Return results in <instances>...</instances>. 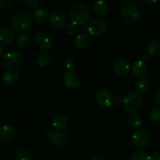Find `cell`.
<instances>
[{
	"label": "cell",
	"mask_w": 160,
	"mask_h": 160,
	"mask_svg": "<svg viewBox=\"0 0 160 160\" xmlns=\"http://www.w3.org/2000/svg\"><path fill=\"white\" fill-rule=\"evenodd\" d=\"M148 118L153 123L160 122V108H153L148 113Z\"/></svg>",
	"instance_id": "cell-27"
},
{
	"label": "cell",
	"mask_w": 160,
	"mask_h": 160,
	"mask_svg": "<svg viewBox=\"0 0 160 160\" xmlns=\"http://www.w3.org/2000/svg\"><path fill=\"white\" fill-rule=\"evenodd\" d=\"M123 108L130 113L135 114L142 106V98L137 92H131L123 98Z\"/></svg>",
	"instance_id": "cell-4"
},
{
	"label": "cell",
	"mask_w": 160,
	"mask_h": 160,
	"mask_svg": "<svg viewBox=\"0 0 160 160\" xmlns=\"http://www.w3.org/2000/svg\"><path fill=\"white\" fill-rule=\"evenodd\" d=\"M30 42H31V36L28 34H23L18 37L17 45L20 48H24L30 45Z\"/></svg>",
	"instance_id": "cell-24"
},
{
	"label": "cell",
	"mask_w": 160,
	"mask_h": 160,
	"mask_svg": "<svg viewBox=\"0 0 160 160\" xmlns=\"http://www.w3.org/2000/svg\"><path fill=\"white\" fill-rule=\"evenodd\" d=\"M95 100L100 106L108 108L113 102V98L110 92L106 89H99L95 93Z\"/></svg>",
	"instance_id": "cell-9"
},
{
	"label": "cell",
	"mask_w": 160,
	"mask_h": 160,
	"mask_svg": "<svg viewBox=\"0 0 160 160\" xmlns=\"http://www.w3.org/2000/svg\"><path fill=\"white\" fill-rule=\"evenodd\" d=\"M15 134V129L12 126L5 125V126L0 128V142H9L13 139Z\"/></svg>",
	"instance_id": "cell-17"
},
{
	"label": "cell",
	"mask_w": 160,
	"mask_h": 160,
	"mask_svg": "<svg viewBox=\"0 0 160 160\" xmlns=\"http://www.w3.org/2000/svg\"><path fill=\"white\" fill-rule=\"evenodd\" d=\"M90 43V38L86 34H81L77 36L74 40V45L78 49H84Z\"/></svg>",
	"instance_id": "cell-21"
},
{
	"label": "cell",
	"mask_w": 160,
	"mask_h": 160,
	"mask_svg": "<svg viewBox=\"0 0 160 160\" xmlns=\"http://www.w3.org/2000/svg\"><path fill=\"white\" fill-rule=\"evenodd\" d=\"M49 13L45 7H38L33 14V20L38 25H43L48 20Z\"/></svg>",
	"instance_id": "cell-14"
},
{
	"label": "cell",
	"mask_w": 160,
	"mask_h": 160,
	"mask_svg": "<svg viewBox=\"0 0 160 160\" xmlns=\"http://www.w3.org/2000/svg\"><path fill=\"white\" fill-rule=\"evenodd\" d=\"M68 119L64 115H58L53 119L52 126L56 131H61L67 128L68 125Z\"/></svg>",
	"instance_id": "cell-20"
},
{
	"label": "cell",
	"mask_w": 160,
	"mask_h": 160,
	"mask_svg": "<svg viewBox=\"0 0 160 160\" xmlns=\"http://www.w3.org/2000/svg\"><path fill=\"white\" fill-rule=\"evenodd\" d=\"M36 61L39 67H45L49 64L50 61H51V56L48 52L42 51L37 55Z\"/></svg>",
	"instance_id": "cell-22"
},
{
	"label": "cell",
	"mask_w": 160,
	"mask_h": 160,
	"mask_svg": "<svg viewBox=\"0 0 160 160\" xmlns=\"http://www.w3.org/2000/svg\"><path fill=\"white\" fill-rule=\"evenodd\" d=\"M148 160H160V155L158 153H152L148 156Z\"/></svg>",
	"instance_id": "cell-35"
},
{
	"label": "cell",
	"mask_w": 160,
	"mask_h": 160,
	"mask_svg": "<svg viewBox=\"0 0 160 160\" xmlns=\"http://www.w3.org/2000/svg\"><path fill=\"white\" fill-rule=\"evenodd\" d=\"M64 67L68 72H72L75 68V62L73 59H67L64 62Z\"/></svg>",
	"instance_id": "cell-32"
},
{
	"label": "cell",
	"mask_w": 160,
	"mask_h": 160,
	"mask_svg": "<svg viewBox=\"0 0 160 160\" xmlns=\"http://www.w3.org/2000/svg\"><path fill=\"white\" fill-rule=\"evenodd\" d=\"M69 17L74 24H85L91 17V11L87 5L84 3H76L70 8Z\"/></svg>",
	"instance_id": "cell-1"
},
{
	"label": "cell",
	"mask_w": 160,
	"mask_h": 160,
	"mask_svg": "<svg viewBox=\"0 0 160 160\" xmlns=\"http://www.w3.org/2000/svg\"><path fill=\"white\" fill-rule=\"evenodd\" d=\"M2 53H3V49H2V45H0V57H1V56H2Z\"/></svg>",
	"instance_id": "cell-39"
},
{
	"label": "cell",
	"mask_w": 160,
	"mask_h": 160,
	"mask_svg": "<svg viewBox=\"0 0 160 160\" xmlns=\"http://www.w3.org/2000/svg\"><path fill=\"white\" fill-rule=\"evenodd\" d=\"M156 1H145V0H144L143 2L144 3H146V4H152V3H154Z\"/></svg>",
	"instance_id": "cell-38"
},
{
	"label": "cell",
	"mask_w": 160,
	"mask_h": 160,
	"mask_svg": "<svg viewBox=\"0 0 160 160\" xmlns=\"http://www.w3.org/2000/svg\"><path fill=\"white\" fill-rule=\"evenodd\" d=\"M91 160H106V159H105L103 157H102V156H95V157L92 158Z\"/></svg>",
	"instance_id": "cell-36"
},
{
	"label": "cell",
	"mask_w": 160,
	"mask_h": 160,
	"mask_svg": "<svg viewBox=\"0 0 160 160\" xmlns=\"http://www.w3.org/2000/svg\"><path fill=\"white\" fill-rule=\"evenodd\" d=\"M129 124L134 129H138L142 124V119L138 114H133L129 118Z\"/></svg>",
	"instance_id": "cell-26"
},
{
	"label": "cell",
	"mask_w": 160,
	"mask_h": 160,
	"mask_svg": "<svg viewBox=\"0 0 160 160\" xmlns=\"http://www.w3.org/2000/svg\"><path fill=\"white\" fill-rule=\"evenodd\" d=\"M15 160H32V157L29 152L21 149L15 154Z\"/></svg>",
	"instance_id": "cell-28"
},
{
	"label": "cell",
	"mask_w": 160,
	"mask_h": 160,
	"mask_svg": "<svg viewBox=\"0 0 160 160\" xmlns=\"http://www.w3.org/2000/svg\"><path fill=\"white\" fill-rule=\"evenodd\" d=\"M147 58H148V57H147V56L145 54L142 55V62H145V61L147 59Z\"/></svg>",
	"instance_id": "cell-37"
},
{
	"label": "cell",
	"mask_w": 160,
	"mask_h": 160,
	"mask_svg": "<svg viewBox=\"0 0 160 160\" xmlns=\"http://www.w3.org/2000/svg\"><path fill=\"white\" fill-rule=\"evenodd\" d=\"M155 101H156V104L160 106V88L158 89L155 94Z\"/></svg>",
	"instance_id": "cell-34"
},
{
	"label": "cell",
	"mask_w": 160,
	"mask_h": 160,
	"mask_svg": "<svg viewBox=\"0 0 160 160\" xmlns=\"http://www.w3.org/2000/svg\"><path fill=\"white\" fill-rule=\"evenodd\" d=\"M132 141L134 146L137 148H144L149 144L151 134L146 129H139L133 135Z\"/></svg>",
	"instance_id": "cell-6"
},
{
	"label": "cell",
	"mask_w": 160,
	"mask_h": 160,
	"mask_svg": "<svg viewBox=\"0 0 160 160\" xmlns=\"http://www.w3.org/2000/svg\"><path fill=\"white\" fill-rule=\"evenodd\" d=\"M23 55L17 51L9 52L2 58V62L7 68L13 69L18 67L23 62Z\"/></svg>",
	"instance_id": "cell-5"
},
{
	"label": "cell",
	"mask_w": 160,
	"mask_h": 160,
	"mask_svg": "<svg viewBox=\"0 0 160 160\" xmlns=\"http://www.w3.org/2000/svg\"><path fill=\"white\" fill-rule=\"evenodd\" d=\"M114 70L119 76L124 77L129 73L130 66L126 59L119 58L114 62Z\"/></svg>",
	"instance_id": "cell-15"
},
{
	"label": "cell",
	"mask_w": 160,
	"mask_h": 160,
	"mask_svg": "<svg viewBox=\"0 0 160 160\" xmlns=\"http://www.w3.org/2000/svg\"><path fill=\"white\" fill-rule=\"evenodd\" d=\"M65 31L67 33V34H68L69 36H73L78 31V27H77L76 24L73 23H68V24L66 26Z\"/></svg>",
	"instance_id": "cell-30"
},
{
	"label": "cell",
	"mask_w": 160,
	"mask_h": 160,
	"mask_svg": "<svg viewBox=\"0 0 160 160\" xmlns=\"http://www.w3.org/2000/svg\"><path fill=\"white\" fill-rule=\"evenodd\" d=\"M12 29L18 33H27L31 31L33 28V22L31 17L26 12H17L11 20Z\"/></svg>",
	"instance_id": "cell-2"
},
{
	"label": "cell",
	"mask_w": 160,
	"mask_h": 160,
	"mask_svg": "<svg viewBox=\"0 0 160 160\" xmlns=\"http://www.w3.org/2000/svg\"><path fill=\"white\" fill-rule=\"evenodd\" d=\"M0 42L5 45H12L15 42V34L9 28L0 29Z\"/></svg>",
	"instance_id": "cell-16"
},
{
	"label": "cell",
	"mask_w": 160,
	"mask_h": 160,
	"mask_svg": "<svg viewBox=\"0 0 160 160\" xmlns=\"http://www.w3.org/2000/svg\"><path fill=\"white\" fill-rule=\"evenodd\" d=\"M63 83L69 89L76 90L81 85V78L73 72H67L63 75Z\"/></svg>",
	"instance_id": "cell-10"
},
{
	"label": "cell",
	"mask_w": 160,
	"mask_h": 160,
	"mask_svg": "<svg viewBox=\"0 0 160 160\" xmlns=\"http://www.w3.org/2000/svg\"><path fill=\"white\" fill-rule=\"evenodd\" d=\"M132 74L134 75L135 78H142L144 76H145L147 73V66L145 63V62L141 61H137L134 62L132 66Z\"/></svg>",
	"instance_id": "cell-18"
},
{
	"label": "cell",
	"mask_w": 160,
	"mask_h": 160,
	"mask_svg": "<svg viewBox=\"0 0 160 160\" xmlns=\"http://www.w3.org/2000/svg\"><path fill=\"white\" fill-rule=\"evenodd\" d=\"M106 23L102 19L95 18L89 22L87 29L91 35L99 36L106 32Z\"/></svg>",
	"instance_id": "cell-7"
},
{
	"label": "cell",
	"mask_w": 160,
	"mask_h": 160,
	"mask_svg": "<svg viewBox=\"0 0 160 160\" xmlns=\"http://www.w3.org/2000/svg\"><path fill=\"white\" fill-rule=\"evenodd\" d=\"M93 10L95 15L99 17H104L109 12V6L105 1H96L93 5Z\"/></svg>",
	"instance_id": "cell-19"
},
{
	"label": "cell",
	"mask_w": 160,
	"mask_h": 160,
	"mask_svg": "<svg viewBox=\"0 0 160 160\" xmlns=\"http://www.w3.org/2000/svg\"><path fill=\"white\" fill-rule=\"evenodd\" d=\"M19 78H20L19 72L14 69H9L2 74V81L5 85H12L18 81Z\"/></svg>",
	"instance_id": "cell-13"
},
{
	"label": "cell",
	"mask_w": 160,
	"mask_h": 160,
	"mask_svg": "<svg viewBox=\"0 0 160 160\" xmlns=\"http://www.w3.org/2000/svg\"><path fill=\"white\" fill-rule=\"evenodd\" d=\"M49 21L52 26L56 28H62L67 24V17L59 11L52 12L49 16Z\"/></svg>",
	"instance_id": "cell-12"
},
{
	"label": "cell",
	"mask_w": 160,
	"mask_h": 160,
	"mask_svg": "<svg viewBox=\"0 0 160 160\" xmlns=\"http://www.w3.org/2000/svg\"><path fill=\"white\" fill-rule=\"evenodd\" d=\"M148 88H149V84H148V82L145 79L139 80L135 84L136 92L138 94H143L146 92L148 91Z\"/></svg>",
	"instance_id": "cell-25"
},
{
	"label": "cell",
	"mask_w": 160,
	"mask_h": 160,
	"mask_svg": "<svg viewBox=\"0 0 160 160\" xmlns=\"http://www.w3.org/2000/svg\"><path fill=\"white\" fill-rule=\"evenodd\" d=\"M46 136L51 140L52 145L55 148H62L67 145V142H68L67 135L62 131H56V132L47 131Z\"/></svg>",
	"instance_id": "cell-8"
},
{
	"label": "cell",
	"mask_w": 160,
	"mask_h": 160,
	"mask_svg": "<svg viewBox=\"0 0 160 160\" xmlns=\"http://www.w3.org/2000/svg\"><path fill=\"white\" fill-rule=\"evenodd\" d=\"M12 5V0H0V9H7Z\"/></svg>",
	"instance_id": "cell-33"
},
{
	"label": "cell",
	"mask_w": 160,
	"mask_h": 160,
	"mask_svg": "<svg viewBox=\"0 0 160 160\" xmlns=\"http://www.w3.org/2000/svg\"><path fill=\"white\" fill-rule=\"evenodd\" d=\"M147 53L151 58H156L160 54V43L157 41H152L147 48Z\"/></svg>",
	"instance_id": "cell-23"
},
{
	"label": "cell",
	"mask_w": 160,
	"mask_h": 160,
	"mask_svg": "<svg viewBox=\"0 0 160 160\" xmlns=\"http://www.w3.org/2000/svg\"><path fill=\"white\" fill-rule=\"evenodd\" d=\"M140 16V9L134 2H128L123 5L121 9V17L124 22L134 23L138 20Z\"/></svg>",
	"instance_id": "cell-3"
},
{
	"label": "cell",
	"mask_w": 160,
	"mask_h": 160,
	"mask_svg": "<svg viewBox=\"0 0 160 160\" xmlns=\"http://www.w3.org/2000/svg\"><path fill=\"white\" fill-rule=\"evenodd\" d=\"M130 160H148V156L145 152L138 151L131 156Z\"/></svg>",
	"instance_id": "cell-29"
},
{
	"label": "cell",
	"mask_w": 160,
	"mask_h": 160,
	"mask_svg": "<svg viewBox=\"0 0 160 160\" xmlns=\"http://www.w3.org/2000/svg\"><path fill=\"white\" fill-rule=\"evenodd\" d=\"M22 3L31 9H35L39 5V2L38 0H22Z\"/></svg>",
	"instance_id": "cell-31"
},
{
	"label": "cell",
	"mask_w": 160,
	"mask_h": 160,
	"mask_svg": "<svg viewBox=\"0 0 160 160\" xmlns=\"http://www.w3.org/2000/svg\"><path fill=\"white\" fill-rule=\"evenodd\" d=\"M34 42L38 47L42 50H48L52 45V40L49 35L44 32H40L36 34L34 38Z\"/></svg>",
	"instance_id": "cell-11"
}]
</instances>
